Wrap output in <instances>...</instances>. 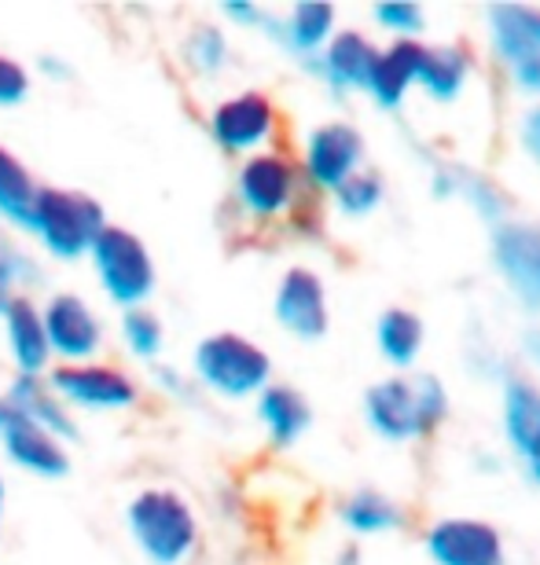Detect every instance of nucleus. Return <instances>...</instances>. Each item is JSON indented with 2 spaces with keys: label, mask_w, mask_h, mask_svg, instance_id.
<instances>
[{
  "label": "nucleus",
  "mask_w": 540,
  "mask_h": 565,
  "mask_svg": "<svg viewBox=\"0 0 540 565\" xmlns=\"http://www.w3.org/2000/svg\"><path fill=\"white\" fill-rule=\"evenodd\" d=\"M273 320L295 342H324L331 331V290L317 268L290 265L276 279Z\"/></svg>",
  "instance_id": "15"
},
{
  "label": "nucleus",
  "mask_w": 540,
  "mask_h": 565,
  "mask_svg": "<svg viewBox=\"0 0 540 565\" xmlns=\"http://www.w3.org/2000/svg\"><path fill=\"white\" fill-rule=\"evenodd\" d=\"M254 419L262 426L268 448L287 451L313 429L317 412H313V401L298 386H290V382H268L254 397Z\"/></svg>",
  "instance_id": "23"
},
{
  "label": "nucleus",
  "mask_w": 540,
  "mask_h": 565,
  "mask_svg": "<svg viewBox=\"0 0 540 565\" xmlns=\"http://www.w3.org/2000/svg\"><path fill=\"white\" fill-rule=\"evenodd\" d=\"M426 191L437 202H464L475 217L493 228V224L511 217V195L497 177L486 169L464 166V162H437L426 177Z\"/></svg>",
  "instance_id": "18"
},
{
  "label": "nucleus",
  "mask_w": 540,
  "mask_h": 565,
  "mask_svg": "<svg viewBox=\"0 0 540 565\" xmlns=\"http://www.w3.org/2000/svg\"><path fill=\"white\" fill-rule=\"evenodd\" d=\"M295 162L309 195L328 199L335 188L368 166V137L346 118H324L306 129Z\"/></svg>",
  "instance_id": "8"
},
{
  "label": "nucleus",
  "mask_w": 540,
  "mask_h": 565,
  "mask_svg": "<svg viewBox=\"0 0 540 565\" xmlns=\"http://www.w3.org/2000/svg\"><path fill=\"white\" fill-rule=\"evenodd\" d=\"M41 320L55 364H88V360L104 353L107 342L104 316L77 290H52L41 301Z\"/></svg>",
  "instance_id": "14"
},
{
  "label": "nucleus",
  "mask_w": 540,
  "mask_h": 565,
  "mask_svg": "<svg viewBox=\"0 0 540 565\" xmlns=\"http://www.w3.org/2000/svg\"><path fill=\"white\" fill-rule=\"evenodd\" d=\"M41 279H44L41 265L33 262L27 246L11 232L0 228V312H4L19 294H30V287H38Z\"/></svg>",
  "instance_id": "31"
},
{
  "label": "nucleus",
  "mask_w": 540,
  "mask_h": 565,
  "mask_svg": "<svg viewBox=\"0 0 540 565\" xmlns=\"http://www.w3.org/2000/svg\"><path fill=\"white\" fill-rule=\"evenodd\" d=\"M489 55L526 104H540V4L500 0L481 11Z\"/></svg>",
  "instance_id": "6"
},
{
  "label": "nucleus",
  "mask_w": 540,
  "mask_h": 565,
  "mask_svg": "<svg viewBox=\"0 0 540 565\" xmlns=\"http://www.w3.org/2000/svg\"><path fill=\"white\" fill-rule=\"evenodd\" d=\"M0 334H4L8 360L15 367V375H49L55 364L49 334H44L41 320V301L33 294H19L15 301L0 312Z\"/></svg>",
  "instance_id": "22"
},
{
  "label": "nucleus",
  "mask_w": 540,
  "mask_h": 565,
  "mask_svg": "<svg viewBox=\"0 0 540 565\" xmlns=\"http://www.w3.org/2000/svg\"><path fill=\"white\" fill-rule=\"evenodd\" d=\"M489 262L493 273L511 294V301L540 320V221L511 217L489 228Z\"/></svg>",
  "instance_id": "11"
},
{
  "label": "nucleus",
  "mask_w": 540,
  "mask_h": 565,
  "mask_svg": "<svg viewBox=\"0 0 540 565\" xmlns=\"http://www.w3.org/2000/svg\"><path fill=\"white\" fill-rule=\"evenodd\" d=\"M38 191H41V184L33 180L30 166L0 140V221L19 232H27Z\"/></svg>",
  "instance_id": "28"
},
{
  "label": "nucleus",
  "mask_w": 540,
  "mask_h": 565,
  "mask_svg": "<svg viewBox=\"0 0 540 565\" xmlns=\"http://www.w3.org/2000/svg\"><path fill=\"white\" fill-rule=\"evenodd\" d=\"M335 565H360V547L357 544H346L339 551V558H335Z\"/></svg>",
  "instance_id": "39"
},
{
  "label": "nucleus",
  "mask_w": 540,
  "mask_h": 565,
  "mask_svg": "<svg viewBox=\"0 0 540 565\" xmlns=\"http://www.w3.org/2000/svg\"><path fill=\"white\" fill-rule=\"evenodd\" d=\"M0 393H4V386H0Z\"/></svg>",
  "instance_id": "41"
},
{
  "label": "nucleus",
  "mask_w": 540,
  "mask_h": 565,
  "mask_svg": "<svg viewBox=\"0 0 540 565\" xmlns=\"http://www.w3.org/2000/svg\"><path fill=\"white\" fill-rule=\"evenodd\" d=\"M151 386H155V393H162V397H170L177 404H195L199 401L195 379H191L188 371H180L177 364H166V360L151 364Z\"/></svg>",
  "instance_id": "34"
},
{
  "label": "nucleus",
  "mask_w": 540,
  "mask_h": 565,
  "mask_svg": "<svg viewBox=\"0 0 540 565\" xmlns=\"http://www.w3.org/2000/svg\"><path fill=\"white\" fill-rule=\"evenodd\" d=\"M0 451H4V459L15 470L41 481H60L74 470L71 448L60 437H52L49 429L27 419L4 397H0Z\"/></svg>",
  "instance_id": "16"
},
{
  "label": "nucleus",
  "mask_w": 540,
  "mask_h": 565,
  "mask_svg": "<svg viewBox=\"0 0 540 565\" xmlns=\"http://www.w3.org/2000/svg\"><path fill=\"white\" fill-rule=\"evenodd\" d=\"M126 533L148 565H188L199 551V514L184 492L148 484L126 503Z\"/></svg>",
  "instance_id": "2"
},
{
  "label": "nucleus",
  "mask_w": 540,
  "mask_h": 565,
  "mask_svg": "<svg viewBox=\"0 0 540 565\" xmlns=\"http://www.w3.org/2000/svg\"><path fill=\"white\" fill-rule=\"evenodd\" d=\"M191 379L199 393L221 401H254L268 382H276V364L268 349L240 331L202 334L191 349Z\"/></svg>",
  "instance_id": "4"
},
{
  "label": "nucleus",
  "mask_w": 540,
  "mask_h": 565,
  "mask_svg": "<svg viewBox=\"0 0 540 565\" xmlns=\"http://www.w3.org/2000/svg\"><path fill=\"white\" fill-rule=\"evenodd\" d=\"M379 41L360 26H339L335 38L324 44V52L313 63H306V71L328 88L335 99H350L357 93H364L371 63H375Z\"/></svg>",
  "instance_id": "19"
},
{
  "label": "nucleus",
  "mask_w": 540,
  "mask_h": 565,
  "mask_svg": "<svg viewBox=\"0 0 540 565\" xmlns=\"http://www.w3.org/2000/svg\"><path fill=\"white\" fill-rule=\"evenodd\" d=\"M44 382L55 390L71 412H133L140 408L144 386L140 379L121 364L88 360V364H52Z\"/></svg>",
  "instance_id": "10"
},
{
  "label": "nucleus",
  "mask_w": 540,
  "mask_h": 565,
  "mask_svg": "<svg viewBox=\"0 0 540 565\" xmlns=\"http://www.w3.org/2000/svg\"><path fill=\"white\" fill-rule=\"evenodd\" d=\"M279 129H284V115L265 88H240L232 96H221L207 115L213 147L229 158L268 151V147H276Z\"/></svg>",
  "instance_id": "9"
},
{
  "label": "nucleus",
  "mask_w": 540,
  "mask_h": 565,
  "mask_svg": "<svg viewBox=\"0 0 540 565\" xmlns=\"http://www.w3.org/2000/svg\"><path fill=\"white\" fill-rule=\"evenodd\" d=\"M265 4H254V0H224L221 4V19L229 26H240V30H262L265 22Z\"/></svg>",
  "instance_id": "36"
},
{
  "label": "nucleus",
  "mask_w": 540,
  "mask_h": 565,
  "mask_svg": "<svg viewBox=\"0 0 540 565\" xmlns=\"http://www.w3.org/2000/svg\"><path fill=\"white\" fill-rule=\"evenodd\" d=\"M426 41H379L375 63H371L364 96L382 115H401L420 82Z\"/></svg>",
  "instance_id": "20"
},
{
  "label": "nucleus",
  "mask_w": 540,
  "mask_h": 565,
  "mask_svg": "<svg viewBox=\"0 0 540 565\" xmlns=\"http://www.w3.org/2000/svg\"><path fill=\"white\" fill-rule=\"evenodd\" d=\"M515 143L522 158L540 173V104H526L515 118Z\"/></svg>",
  "instance_id": "35"
},
{
  "label": "nucleus",
  "mask_w": 540,
  "mask_h": 565,
  "mask_svg": "<svg viewBox=\"0 0 540 565\" xmlns=\"http://www.w3.org/2000/svg\"><path fill=\"white\" fill-rule=\"evenodd\" d=\"M107 224L110 221L104 202L93 199L88 191L41 184L38 199H33L27 235H33L41 250L55 257V262H82Z\"/></svg>",
  "instance_id": "5"
},
{
  "label": "nucleus",
  "mask_w": 540,
  "mask_h": 565,
  "mask_svg": "<svg viewBox=\"0 0 540 565\" xmlns=\"http://www.w3.org/2000/svg\"><path fill=\"white\" fill-rule=\"evenodd\" d=\"M4 514H8V478L0 470V529H4Z\"/></svg>",
  "instance_id": "40"
},
{
  "label": "nucleus",
  "mask_w": 540,
  "mask_h": 565,
  "mask_svg": "<svg viewBox=\"0 0 540 565\" xmlns=\"http://www.w3.org/2000/svg\"><path fill=\"white\" fill-rule=\"evenodd\" d=\"M371 334H375V349L390 371H420V360L426 353V320L412 305H387L375 316Z\"/></svg>",
  "instance_id": "26"
},
{
  "label": "nucleus",
  "mask_w": 540,
  "mask_h": 565,
  "mask_svg": "<svg viewBox=\"0 0 540 565\" xmlns=\"http://www.w3.org/2000/svg\"><path fill=\"white\" fill-rule=\"evenodd\" d=\"M331 210L335 217L342 221H368L375 217L382 210V202H387V177H382V169L375 166H364L360 173H353L346 184H339L331 191Z\"/></svg>",
  "instance_id": "29"
},
{
  "label": "nucleus",
  "mask_w": 540,
  "mask_h": 565,
  "mask_svg": "<svg viewBox=\"0 0 540 565\" xmlns=\"http://www.w3.org/2000/svg\"><path fill=\"white\" fill-rule=\"evenodd\" d=\"M232 60V41L229 30L221 22H191V30L180 38V63H184L188 74L202 77V82H213L229 71Z\"/></svg>",
  "instance_id": "27"
},
{
  "label": "nucleus",
  "mask_w": 540,
  "mask_h": 565,
  "mask_svg": "<svg viewBox=\"0 0 540 565\" xmlns=\"http://www.w3.org/2000/svg\"><path fill=\"white\" fill-rule=\"evenodd\" d=\"M519 360L533 371V379L540 382V320H526L519 331ZM526 371V375H530Z\"/></svg>",
  "instance_id": "37"
},
{
  "label": "nucleus",
  "mask_w": 540,
  "mask_h": 565,
  "mask_svg": "<svg viewBox=\"0 0 540 565\" xmlns=\"http://www.w3.org/2000/svg\"><path fill=\"white\" fill-rule=\"evenodd\" d=\"M88 262H93V276L99 282V290H104V298L110 305H118L121 312L151 305L155 290H159V268H155L151 246L133 228L107 224L96 235Z\"/></svg>",
  "instance_id": "7"
},
{
  "label": "nucleus",
  "mask_w": 540,
  "mask_h": 565,
  "mask_svg": "<svg viewBox=\"0 0 540 565\" xmlns=\"http://www.w3.org/2000/svg\"><path fill=\"white\" fill-rule=\"evenodd\" d=\"M339 522L353 540H387L398 536L412 525V514L398 495L382 492V489H353L350 495H342L339 503Z\"/></svg>",
  "instance_id": "24"
},
{
  "label": "nucleus",
  "mask_w": 540,
  "mask_h": 565,
  "mask_svg": "<svg viewBox=\"0 0 540 565\" xmlns=\"http://www.w3.org/2000/svg\"><path fill=\"white\" fill-rule=\"evenodd\" d=\"M8 404L33 419L41 429H49L52 437H60L66 448L82 437V426H77V415L66 408V404L55 397V390L44 382V375H11L4 382V393H0Z\"/></svg>",
  "instance_id": "25"
},
{
  "label": "nucleus",
  "mask_w": 540,
  "mask_h": 565,
  "mask_svg": "<svg viewBox=\"0 0 540 565\" xmlns=\"http://www.w3.org/2000/svg\"><path fill=\"white\" fill-rule=\"evenodd\" d=\"M33 71H38L41 77H49V82H71V77H74L71 60H66V55H60V52H44V55H38Z\"/></svg>",
  "instance_id": "38"
},
{
  "label": "nucleus",
  "mask_w": 540,
  "mask_h": 565,
  "mask_svg": "<svg viewBox=\"0 0 540 565\" xmlns=\"http://www.w3.org/2000/svg\"><path fill=\"white\" fill-rule=\"evenodd\" d=\"M118 338L126 345V353L140 364H159L166 353V323L162 316L151 309V305H140V309H126L118 323Z\"/></svg>",
  "instance_id": "30"
},
{
  "label": "nucleus",
  "mask_w": 540,
  "mask_h": 565,
  "mask_svg": "<svg viewBox=\"0 0 540 565\" xmlns=\"http://www.w3.org/2000/svg\"><path fill=\"white\" fill-rule=\"evenodd\" d=\"M33 96V74L30 66L15 55L0 52V110L22 107Z\"/></svg>",
  "instance_id": "33"
},
{
  "label": "nucleus",
  "mask_w": 540,
  "mask_h": 565,
  "mask_svg": "<svg viewBox=\"0 0 540 565\" xmlns=\"http://www.w3.org/2000/svg\"><path fill=\"white\" fill-rule=\"evenodd\" d=\"M360 415L387 445H423L453 419V393L437 371H390L360 393Z\"/></svg>",
  "instance_id": "1"
},
{
  "label": "nucleus",
  "mask_w": 540,
  "mask_h": 565,
  "mask_svg": "<svg viewBox=\"0 0 540 565\" xmlns=\"http://www.w3.org/2000/svg\"><path fill=\"white\" fill-rule=\"evenodd\" d=\"M306 199H309V191L301 184L295 154L284 151L279 143L235 162L232 206L246 224H254V228L287 224Z\"/></svg>",
  "instance_id": "3"
},
{
  "label": "nucleus",
  "mask_w": 540,
  "mask_h": 565,
  "mask_svg": "<svg viewBox=\"0 0 540 565\" xmlns=\"http://www.w3.org/2000/svg\"><path fill=\"white\" fill-rule=\"evenodd\" d=\"M478 74V55L467 41H426L415 93L437 107L459 104Z\"/></svg>",
  "instance_id": "21"
},
{
  "label": "nucleus",
  "mask_w": 540,
  "mask_h": 565,
  "mask_svg": "<svg viewBox=\"0 0 540 565\" xmlns=\"http://www.w3.org/2000/svg\"><path fill=\"white\" fill-rule=\"evenodd\" d=\"M335 30H339V8L331 0H298L287 11L268 8L257 33L306 66L324 52V44L335 38Z\"/></svg>",
  "instance_id": "17"
},
{
  "label": "nucleus",
  "mask_w": 540,
  "mask_h": 565,
  "mask_svg": "<svg viewBox=\"0 0 540 565\" xmlns=\"http://www.w3.org/2000/svg\"><path fill=\"white\" fill-rule=\"evenodd\" d=\"M420 547L431 565H511L504 529L478 514L434 518L423 525Z\"/></svg>",
  "instance_id": "12"
},
{
  "label": "nucleus",
  "mask_w": 540,
  "mask_h": 565,
  "mask_svg": "<svg viewBox=\"0 0 540 565\" xmlns=\"http://www.w3.org/2000/svg\"><path fill=\"white\" fill-rule=\"evenodd\" d=\"M500 437L522 478L540 489V382L519 367L500 379Z\"/></svg>",
  "instance_id": "13"
},
{
  "label": "nucleus",
  "mask_w": 540,
  "mask_h": 565,
  "mask_svg": "<svg viewBox=\"0 0 540 565\" xmlns=\"http://www.w3.org/2000/svg\"><path fill=\"white\" fill-rule=\"evenodd\" d=\"M368 15L371 26L387 41H423L426 26H431V11L420 0H379Z\"/></svg>",
  "instance_id": "32"
}]
</instances>
